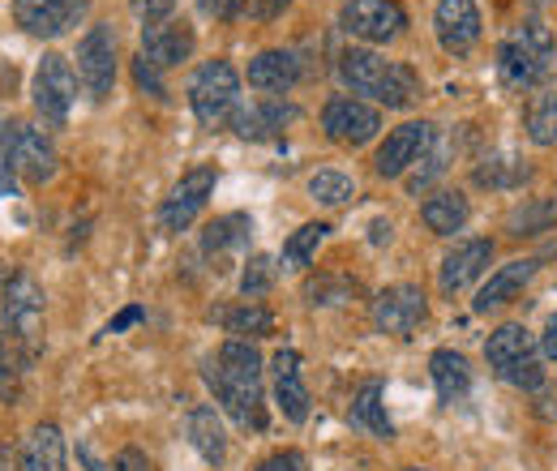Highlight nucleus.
<instances>
[{"mask_svg":"<svg viewBox=\"0 0 557 471\" xmlns=\"http://www.w3.org/2000/svg\"><path fill=\"white\" fill-rule=\"evenodd\" d=\"M189 108L202 129H223L240 112V73L232 61H207L189 77Z\"/></svg>","mask_w":557,"mask_h":471,"instance_id":"20e7f679","label":"nucleus"},{"mask_svg":"<svg viewBox=\"0 0 557 471\" xmlns=\"http://www.w3.org/2000/svg\"><path fill=\"white\" fill-rule=\"evenodd\" d=\"M219 326L232 338H249V343H253V338L275 331V318H271V309L245 300V305H236V309H223V313H219Z\"/></svg>","mask_w":557,"mask_h":471,"instance_id":"c756f323","label":"nucleus"},{"mask_svg":"<svg viewBox=\"0 0 557 471\" xmlns=\"http://www.w3.org/2000/svg\"><path fill=\"white\" fill-rule=\"evenodd\" d=\"M198 9H202L207 17H232V4H227V0H198Z\"/></svg>","mask_w":557,"mask_h":471,"instance_id":"a18cd8bd","label":"nucleus"},{"mask_svg":"<svg viewBox=\"0 0 557 471\" xmlns=\"http://www.w3.org/2000/svg\"><path fill=\"white\" fill-rule=\"evenodd\" d=\"M382 240H391V223H373V245H382Z\"/></svg>","mask_w":557,"mask_h":471,"instance_id":"de8ad7c7","label":"nucleus"},{"mask_svg":"<svg viewBox=\"0 0 557 471\" xmlns=\"http://www.w3.org/2000/svg\"><path fill=\"white\" fill-rule=\"evenodd\" d=\"M536 267H541L536 258H519V262L497 267L485 283H481V292H476L472 309H476V313H497V309H506V305H510V300H519V296H523V287L536 278Z\"/></svg>","mask_w":557,"mask_h":471,"instance_id":"f3484780","label":"nucleus"},{"mask_svg":"<svg viewBox=\"0 0 557 471\" xmlns=\"http://www.w3.org/2000/svg\"><path fill=\"white\" fill-rule=\"evenodd\" d=\"M417 95H420V73H417V69L404 65V61H391V73H386V82H382L377 103H386V108H408Z\"/></svg>","mask_w":557,"mask_h":471,"instance_id":"72a5a7b5","label":"nucleus"},{"mask_svg":"<svg viewBox=\"0 0 557 471\" xmlns=\"http://www.w3.org/2000/svg\"><path fill=\"white\" fill-rule=\"evenodd\" d=\"M493 262V240H463L455 245L446 258H442V270H437V283L446 296H459L463 287H472L481 274Z\"/></svg>","mask_w":557,"mask_h":471,"instance_id":"a211bd4d","label":"nucleus"},{"mask_svg":"<svg viewBox=\"0 0 557 471\" xmlns=\"http://www.w3.org/2000/svg\"><path fill=\"white\" fill-rule=\"evenodd\" d=\"M112 471H150V463H146L141 450H121L116 463H112Z\"/></svg>","mask_w":557,"mask_h":471,"instance_id":"37998d69","label":"nucleus"},{"mask_svg":"<svg viewBox=\"0 0 557 471\" xmlns=\"http://www.w3.org/2000/svg\"><path fill=\"white\" fill-rule=\"evenodd\" d=\"M528 176H532V168L515 154H488L485 163L472 172V181L481 189H519V185H528Z\"/></svg>","mask_w":557,"mask_h":471,"instance_id":"c85d7f7f","label":"nucleus"},{"mask_svg":"<svg viewBox=\"0 0 557 471\" xmlns=\"http://www.w3.org/2000/svg\"><path fill=\"white\" fill-rule=\"evenodd\" d=\"M309 198L318 206L339 210V206H348L356 198V181L344 176V172H335V168H322V172L309 176Z\"/></svg>","mask_w":557,"mask_h":471,"instance_id":"473e14b6","label":"nucleus"},{"mask_svg":"<svg viewBox=\"0 0 557 471\" xmlns=\"http://www.w3.org/2000/svg\"><path fill=\"white\" fill-rule=\"evenodd\" d=\"M351 424L369 429V433L382 437V442L395 437V424H391V416H386V391H382V382H364V386L351 395Z\"/></svg>","mask_w":557,"mask_h":471,"instance_id":"393cba45","label":"nucleus"},{"mask_svg":"<svg viewBox=\"0 0 557 471\" xmlns=\"http://www.w3.org/2000/svg\"><path fill=\"white\" fill-rule=\"evenodd\" d=\"M227 4H232V17H236V13H240V9L249 4V0H227Z\"/></svg>","mask_w":557,"mask_h":471,"instance_id":"09e8293b","label":"nucleus"},{"mask_svg":"<svg viewBox=\"0 0 557 471\" xmlns=\"http://www.w3.org/2000/svg\"><path fill=\"white\" fill-rule=\"evenodd\" d=\"M408 471H429V468H408Z\"/></svg>","mask_w":557,"mask_h":471,"instance_id":"3c124183","label":"nucleus"},{"mask_svg":"<svg viewBox=\"0 0 557 471\" xmlns=\"http://www.w3.org/2000/svg\"><path fill=\"white\" fill-rule=\"evenodd\" d=\"M326 232H331V223H305V227H296V232L287 236V245H283V270L309 267L313 253H318V245L326 240Z\"/></svg>","mask_w":557,"mask_h":471,"instance_id":"2f4dec72","label":"nucleus"},{"mask_svg":"<svg viewBox=\"0 0 557 471\" xmlns=\"http://www.w3.org/2000/svg\"><path fill=\"white\" fill-rule=\"evenodd\" d=\"M322 129L335 146H364L382 134V112L356 95H335L322 108Z\"/></svg>","mask_w":557,"mask_h":471,"instance_id":"9d476101","label":"nucleus"},{"mask_svg":"<svg viewBox=\"0 0 557 471\" xmlns=\"http://www.w3.org/2000/svg\"><path fill=\"white\" fill-rule=\"evenodd\" d=\"M90 13V0H13V17L35 39H57Z\"/></svg>","mask_w":557,"mask_h":471,"instance_id":"ddd939ff","label":"nucleus"},{"mask_svg":"<svg viewBox=\"0 0 557 471\" xmlns=\"http://www.w3.org/2000/svg\"><path fill=\"white\" fill-rule=\"evenodd\" d=\"M429 373H433L437 399H442L446 407H455L468 399V391H472V369H468V360H463L459 351H450V347L433 351V356H429Z\"/></svg>","mask_w":557,"mask_h":471,"instance_id":"4be33fe9","label":"nucleus"},{"mask_svg":"<svg viewBox=\"0 0 557 471\" xmlns=\"http://www.w3.org/2000/svg\"><path fill=\"white\" fill-rule=\"evenodd\" d=\"M554 65V35L541 22H523L506 35V44L497 48V73L510 90H532L549 77Z\"/></svg>","mask_w":557,"mask_h":471,"instance_id":"7ed1b4c3","label":"nucleus"},{"mask_svg":"<svg viewBox=\"0 0 557 471\" xmlns=\"http://www.w3.org/2000/svg\"><path fill=\"white\" fill-rule=\"evenodd\" d=\"M13 137H17V125L0 116V198H17V168H13Z\"/></svg>","mask_w":557,"mask_h":471,"instance_id":"4c0bfd02","label":"nucleus"},{"mask_svg":"<svg viewBox=\"0 0 557 471\" xmlns=\"http://www.w3.org/2000/svg\"><path fill=\"white\" fill-rule=\"evenodd\" d=\"M287 4H292V0H262V13H267V17H278Z\"/></svg>","mask_w":557,"mask_h":471,"instance_id":"49530a36","label":"nucleus"},{"mask_svg":"<svg viewBox=\"0 0 557 471\" xmlns=\"http://www.w3.org/2000/svg\"><path fill=\"white\" fill-rule=\"evenodd\" d=\"M424 318H429V300L417 283H395L373 300V326L382 335L408 338Z\"/></svg>","mask_w":557,"mask_h":471,"instance_id":"f8f14e48","label":"nucleus"},{"mask_svg":"<svg viewBox=\"0 0 557 471\" xmlns=\"http://www.w3.org/2000/svg\"><path fill=\"white\" fill-rule=\"evenodd\" d=\"M176 9V0H134V13L141 17V26H154V22H168V13Z\"/></svg>","mask_w":557,"mask_h":471,"instance_id":"ea45409f","label":"nucleus"},{"mask_svg":"<svg viewBox=\"0 0 557 471\" xmlns=\"http://www.w3.org/2000/svg\"><path fill=\"white\" fill-rule=\"evenodd\" d=\"M386 73H391V61L377 57L373 48H344V52H339V82L348 86L356 99H360V95H373V99H377Z\"/></svg>","mask_w":557,"mask_h":471,"instance_id":"aec40b11","label":"nucleus"},{"mask_svg":"<svg viewBox=\"0 0 557 471\" xmlns=\"http://www.w3.org/2000/svg\"><path fill=\"white\" fill-rule=\"evenodd\" d=\"M275 287V258L267 253H249V262L240 270V296L253 300V296H267Z\"/></svg>","mask_w":557,"mask_h":471,"instance_id":"c9c22d12","label":"nucleus"},{"mask_svg":"<svg viewBox=\"0 0 557 471\" xmlns=\"http://www.w3.org/2000/svg\"><path fill=\"white\" fill-rule=\"evenodd\" d=\"M296 82H300V57L296 52L271 48V52H258L249 61V86L262 90V95H287Z\"/></svg>","mask_w":557,"mask_h":471,"instance_id":"412c9836","label":"nucleus"},{"mask_svg":"<svg viewBox=\"0 0 557 471\" xmlns=\"http://www.w3.org/2000/svg\"><path fill=\"white\" fill-rule=\"evenodd\" d=\"M549 219H554V206L549 202H523L515 214H510V236H536V232H545L549 227Z\"/></svg>","mask_w":557,"mask_h":471,"instance_id":"e433bc0d","label":"nucleus"},{"mask_svg":"<svg viewBox=\"0 0 557 471\" xmlns=\"http://www.w3.org/2000/svg\"><path fill=\"white\" fill-rule=\"evenodd\" d=\"M249 232H253V223L245 214H223V219H214L207 227L202 249H207L210 262H223L227 253H240L249 245Z\"/></svg>","mask_w":557,"mask_h":471,"instance_id":"cd10ccee","label":"nucleus"},{"mask_svg":"<svg viewBox=\"0 0 557 471\" xmlns=\"http://www.w3.org/2000/svg\"><path fill=\"white\" fill-rule=\"evenodd\" d=\"M13 168L30 185H48L57 176V146L39 125H17L13 137Z\"/></svg>","mask_w":557,"mask_h":471,"instance_id":"dca6fc26","label":"nucleus"},{"mask_svg":"<svg viewBox=\"0 0 557 471\" xmlns=\"http://www.w3.org/2000/svg\"><path fill=\"white\" fill-rule=\"evenodd\" d=\"M485 360L488 369L515 386V391H541L545 386V369H541V343L528 326L519 322H506L497 326L485 343Z\"/></svg>","mask_w":557,"mask_h":471,"instance_id":"f03ea898","label":"nucleus"},{"mask_svg":"<svg viewBox=\"0 0 557 471\" xmlns=\"http://www.w3.org/2000/svg\"><path fill=\"white\" fill-rule=\"evenodd\" d=\"M433 137H437V129H433L429 121H408V125L391 129L386 141L377 146V154H373V172H377L382 181H399L404 172L417 168L420 154L433 146Z\"/></svg>","mask_w":557,"mask_h":471,"instance_id":"9b49d317","label":"nucleus"},{"mask_svg":"<svg viewBox=\"0 0 557 471\" xmlns=\"http://www.w3.org/2000/svg\"><path fill=\"white\" fill-rule=\"evenodd\" d=\"M541 351H545V360L557 369V313L549 318V326H545V335H541Z\"/></svg>","mask_w":557,"mask_h":471,"instance_id":"c03bdc74","label":"nucleus"},{"mask_svg":"<svg viewBox=\"0 0 557 471\" xmlns=\"http://www.w3.org/2000/svg\"><path fill=\"white\" fill-rule=\"evenodd\" d=\"M420 219H424V227H429L433 236H455V232L468 227L472 206H468V198H463L459 189H442V194H429V198H424Z\"/></svg>","mask_w":557,"mask_h":471,"instance_id":"5701e85b","label":"nucleus"},{"mask_svg":"<svg viewBox=\"0 0 557 471\" xmlns=\"http://www.w3.org/2000/svg\"><path fill=\"white\" fill-rule=\"evenodd\" d=\"M0 369H4V335H0Z\"/></svg>","mask_w":557,"mask_h":471,"instance_id":"8fccbe9b","label":"nucleus"},{"mask_svg":"<svg viewBox=\"0 0 557 471\" xmlns=\"http://www.w3.org/2000/svg\"><path fill=\"white\" fill-rule=\"evenodd\" d=\"M134 82H138V90H146V95H154V99H168L163 73H159L154 65H146L141 57H134Z\"/></svg>","mask_w":557,"mask_h":471,"instance_id":"58836bf2","label":"nucleus"},{"mask_svg":"<svg viewBox=\"0 0 557 471\" xmlns=\"http://www.w3.org/2000/svg\"><path fill=\"white\" fill-rule=\"evenodd\" d=\"M271 373H275L278 411L292 424H305L309 420V391H305V377H300V351L296 347H278L275 360H271Z\"/></svg>","mask_w":557,"mask_h":471,"instance_id":"6ab92c4d","label":"nucleus"},{"mask_svg":"<svg viewBox=\"0 0 557 471\" xmlns=\"http://www.w3.org/2000/svg\"><path fill=\"white\" fill-rule=\"evenodd\" d=\"M296 121V108H287V103H258V108H245V112H236V134L249 137V141H267V137H278L283 134V125H292Z\"/></svg>","mask_w":557,"mask_h":471,"instance_id":"b1692460","label":"nucleus"},{"mask_svg":"<svg viewBox=\"0 0 557 471\" xmlns=\"http://www.w3.org/2000/svg\"><path fill=\"white\" fill-rule=\"evenodd\" d=\"M0 313H4V326L17 343H26V351L39 347L44 335V287L35 283V274L26 270H13L4 292H0Z\"/></svg>","mask_w":557,"mask_h":471,"instance_id":"39448f33","label":"nucleus"},{"mask_svg":"<svg viewBox=\"0 0 557 471\" xmlns=\"http://www.w3.org/2000/svg\"><path fill=\"white\" fill-rule=\"evenodd\" d=\"M214 181H219L214 168H194V172H185V176L176 181V189H172V194L163 198V206H159V227L172 232V236L189 232L194 219L207 210L210 194H214Z\"/></svg>","mask_w":557,"mask_h":471,"instance_id":"1a4fd4ad","label":"nucleus"},{"mask_svg":"<svg viewBox=\"0 0 557 471\" xmlns=\"http://www.w3.org/2000/svg\"><path fill=\"white\" fill-rule=\"evenodd\" d=\"M22 471H65V433L57 424H39L26 437Z\"/></svg>","mask_w":557,"mask_h":471,"instance_id":"a878e982","label":"nucleus"},{"mask_svg":"<svg viewBox=\"0 0 557 471\" xmlns=\"http://www.w3.org/2000/svg\"><path fill=\"white\" fill-rule=\"evenodd\" d=\"M141 318H146V309L141 305H129V309H121L108 326H103V335H121V331H129V326H138Z\"/></svg>","mask_w":557,"mask_h":471,"instance_id":"a19ab883","label":"nucleus"},{"mask_svg":"<svg viewBox=\"0 0 557 471\" xmlns=\"http://www.w3.org/2000/svg\"><path fill=\"white\" fill-rule=\"evenodd\" d=\"M528 137L536 146H557V90H536L532 103H528Z\"/></svg>","mask_w":557,"mask_h":471,"instance_id":"7c9ffc66","label":"nucleus"},{"mask_svg":"<svg viewBox=\"0 0 557 471\" xmlns=\"http://www.w3.org/2000/svg\"><path fill=\"white\" fill-rule=\"evenodd\" d=\"M446 159H450V146H446L442 137H433V146L420 154V163L412 168V176H408V194H424V189L446 172Z\"/></svg>","mask_w":557,"mask_h":471,"instance_id":"f704fd0d","label":"nucleus"},{"mask_svg":"<svg viewBox=\"0 0 557 471\" xmlns=\"http://www.w3.org/2000/svg\"><path fill=\"white\" fill-rule=\"evenodd\" d=\"M189 442H194V450L207 459V463H223L227 459V437H223V420H219V411L214 407H194L189 411Z\"/></svg>","mask_w":557,"mask_h":471,"instance_id":"bb28decb","label":"nucleus"},{"mask_svg":"<svg viewBox=\"0 0 557 471\" xmlns=\"http://www.w3.org/2000/svg\"><path fill=\"white\" fill-rule=\"evenodd\" d=\"M339 26L360 44H391L404 35L408 13L399 0H344L339 4Z\"/></svg>","mask_w":557,"mask_h":471,"instance_id":"0eeeda50","label":"nucleus"},{"mask_svg":"<svg viewBox=\"0 0 557 471\" xmlns=\"http://www.w3.org/2000/svg\"><path fill=\"white\" fill-rule=\"evenodd\" d=\"M258 471H305V459H300L296 450H278V455H271Z\"/></svg>","mask_w":557,"mask_h":471,"instance_id":"79ce46f5","label":"nucleus"},{"mask_svg":"<svg viewBox=\"0 0 557 471\" xmlns=\"http://www.w3.org/2000/svg\"><path fill=\"white\" fill-rule=\"evenodd\" d=\"M481 4L476 0H437L433 9V30H437V44L450 52V57H468L476 44H481Z\"/></svg>","mask_w":557,"mask_h":471,"instance_id":"4468645a","label":"nucleus"},{"mask_svg":"<svg viewBox=\"0 0 557 471\" xmlns=\"http://www.w3.org/2000/svg\"><path fill=\"white\" fill-rule=\"evenodd\" d=\"M138 57L146 65H154L159 73L185 65L194 57V30L185 22H154V26H141V48Z\"/></svg>","mask_w":557,"mask_h":471,"instance_id":"2eb2a0df","label":"nucleus"},{"mask_svg":"<svg viewBox=\"0 0 557 471\" xmlns=\"http://www.w3.org/2000/svg\"><path fill=\"white\" fill-rule=\"evenodd\" d=\"M30 99H35V112L48 121V125H65L73 112V99H77V77H73L70 61L61 52H48L35 77H30Z\"/></svg>","mask_w":557,"mask_h":471,"instance_id":"423d86ee","label":"nucleus"},{"mask_svg":"<svg viewBox=\"0 0 557 471\" xmlns=\"http://www.w3.org/2000/svg\"><path fill=\"white\" fill-rule=\"evenodd\" d=\"M77 77L95 103H103L116 86V35L112 26H90L77 44Z\"/></svg>","mask_w":557,"mask_h":471,"instance_id":"6e6552de","label":"nucleus"},{"mask_svg":"<svg viewBox=\"0 0 557 471\" xmlns=\"http://www.w3.org/2000/svg\"><path fill=\"white\" fill-rule=\"evenodd\" d=\"M207 382L219 407L240 424L262 433L267 429V399H262V351L249 338H227L210 360Z\"/></svg>","mask_w":557,"mask_h":471,"instance_id":"f257e3e1","label":"nucleus"}]
</instances>
